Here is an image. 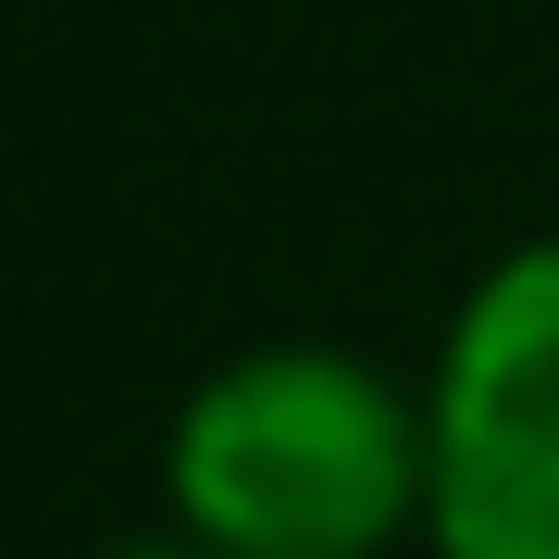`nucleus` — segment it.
Segmentation results:
<instances>
[{"label":"nucleus","mask_w":559,"mask_h":559,"mask_svg":"<svg viewBox=\"0 0 559 559\" xmlns=\"http://www.w3.org/2000/svg\"><path fill=\"white\" fill-rule=\"evenodd\" d=\"M162 498L224 559H385L436 510V411L385 360L286 336L200 373L162 436Z\"/></svg>","instance_id":"nucleus-1"},{"label":"nucleus","mask_w":559,"mask_h":559,"mask_svg":"<svg viewBox=\"0 0 559 559\" xmlns=\"http://www.w3.org/2000/svg\"><path fill=\"white\" fill-rule=\"evenodd\" d=\"M436 411V559H559V237L510 249L448 311Z\"/></svg>","instance_id":"nucleus-2"},{"label":"nucleus","mask_w":559,"mask_h":559,"mask_svg":"<svg viewBox=\"0 0 559 559\" xmlns=\"http://www.w3.org/2000/svg\"><path fill=\"white\" fill-rule=\"evenodd\" d=\"M112 559H224V547H200V535L175 522V535H150V547H112Z\"/></svg>","instance_id":"nucleus-3"}]
</instances>
